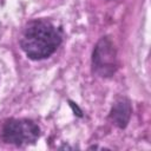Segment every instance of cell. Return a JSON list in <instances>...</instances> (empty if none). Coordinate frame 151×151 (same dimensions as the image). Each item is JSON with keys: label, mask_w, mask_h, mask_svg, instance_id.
<instances>
[{"label": "cell", "mask_w": 151, "mask_h": 151, "mask_svg": "<svg viewBox=\"0 0 151 151\" xmlns=\"http://www.w3.org/2000/svg\"><path fill=\"white\" fill-rule=\"evenodd\" d=\"M61 44L59 31L48 21L37 20L28 24L20 40L21 48L33 60H41L55 52Z\"/></svg>", "instance_id": "6da1fadb"}, {"label": "cell", "mask_w": 151, "mask_h": 151, "mask_svg": "<svg viewBox=\"0 0 151 151\" xmlns=\"http://www.w3.org/2000/svg\"><path fill=\"white\" fill-rule=\"evenodd\" d=\"M39 126L29 119H9L1 131V139L5 143L17 146L32 144L39 137Z\"/></svg>", "instance_id": "7a4b0ae2"}, {"label": "cell", "mask_w": 151, "mask_h": 151, "mask_svg": "<svg viewBox=\"0 0 151 151\" xmlns=\"http://www.w3.org/2000/svg\"><path fill=\"white\" fill-rule=\"evenodd\" d=\"M93 70L101 77H110L117 68L116 50L107 38H103L96 46L92 57Z\"/></svg>", "instance_id": "3957f363"}, {"label": "cell", "mask_w": 151, "mask_h": 151, "mask_svg": "<svg viewBox=\"0 0 151 151\" xmlns=\"http://www.w3.org/2000/svg\"><path fill=\"white\" fill-rule=\"evenodd\" d=\"M131 116V106L130 103L126 99H120L118 100L114 106L111 110V114L110 118L112 119V122L119 126V127H125L129 119Z\"/></svg>", "instance_id": "277c9868"}]
</instances>
